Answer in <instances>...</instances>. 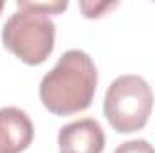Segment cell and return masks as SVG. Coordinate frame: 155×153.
Returning a JSON list of instances; mask_svg holds the SVG:
<instances>
[{
	"mask_svg": "<svg viewBox=\"0 0 155 153\" xmlns=\"http://www.w3.org/2000/svg\"><path fill=\"white\" fill-rule=\"evenodd\" d=\"M97 86V70L92 58L71 49L40 83V101L54 115H72L92 105Z\"/></svg>",
	"mask_w": 155,
	"mask_h": 153,
	"instance_id": "6da1fadb",
	"label": "cell"
},
{
	"mask_svg": "<svg viewBox=\"0 0 155 153\" xmlns=\"http://www.w3.org/2000/svg\"><path fill=\"white\" fill-rule=\"evenodd\" d=\"M153 110V92L146 79L135 74L116 77L103 101V112L117 133L139 132Z\"/></svg>",
	"mask_w": 155,
	"mask_h": 153,
	"instance_id": "7a4b0ae2",
	"label": "cell"
},
{
	"mask_svg": "<svg viewBox=\"0 0 155 153\" xmlns=\"http://www.w3.org/2000/svg\"><path fill=\"white\" fill-rule=\"evenodd\" d=\"M56 25L49 15L18 9L2 27V43L27 65H41L54 49Z\"/></svg>",
	"mask_w": 155,
	"mask_h": 153,
	"instance_id": "3957f363",
	"label": "cell"
},
{
	"mask_svg": "<svg viewBox=\"0 0 155 153\" xmlns=\"http://www.w3.org/2000/svg\"><path fill=\"white\" fill-rule=\"evenodd\" d=\"M58 146L61 153H103L105 132L92 117H83L60 128Z\"/></svg>",
	"mask_w": 155,
	"mask_h": 153,
	"instance_id": "277c9868",
	"label": "cell"
},
{
	"mask_svg": "<svg viewBox=\"0 0 155 153\" xmlns=\"http://www.w3.org/2000/svg\"><path fill=\"white\" fill-rule=\"evenodd\" d=\"M35 139L29 115L16 106L0 108V153H22Z\"/></svg>",
	"mask_w": 155,
	"mask_h": 153,
	"instance_id": "5b68a950",
	"label": "cell"
},
{
	"mask_svg": "<svg viewBox=\"0 0 155 153\" xmlns=\"http://www.w3.org/2000/svg\"><path fill=\"white\" fill-rule=\"evenodd\" d=\"M67 5H69L67 2H25V0L16 2L18 9H33V11H40L45 15H58L65 11Z\"/></svg>",
	"mask_w": 155,
	"mask_h": 153,
	"instance_id": "8992f818",
	"label": "cell"
},
{
	"mask_svg": "<svg viewBox=\"0 0 155 153\" xmlns=\"http://www.w3.org/2000/svg\"><path fill=\"white\" fill-rule=\"evenodd\" d=\"M114 153H155V148L144 139H135L119 144Z\"/></svg>",
	"mask_w": 155,
	"mask_h": 153,
	"instance_id": "52a82bcc",
	"label": "cell"
},
{
	"mask_svg": "<svg viewBox=\"0 0 155 153\" xmlns=\"http://www.w3.org/2000/svg\"><path fill=\"white\" fill-rule=\"evenodd\" d=\"M110 7H116V4H105V2H99V4L92 2V4H88V2H81L83 15H85L87 18H99V16L103 15V9L108 11Z\"/></svg>",
	"mask_w": 155,
	"mask_h": 153,
	"instance_id": "ba28073f",
	"label": "cell"
},
{
	"mask_svg": "<svg viewBox=\"0 0 155 153\" xmlns=\"http://www.w3.org/2000/svg\"><path fill=\"white\" fill-rule=\"evenodd\" d=\"M4 5H5V4H4V2L0 0V13H2V9H4Z\"/></svg>",
	"mask_w": 155,
	"mask_h": 153,
	"instance_id": "9c48e42d",
	"label": "cell"
}]
</instances>
